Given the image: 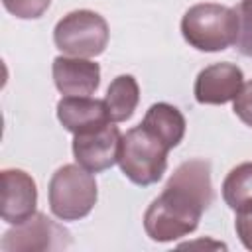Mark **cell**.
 Returning <instances> with one entry per match:
<instances>
[{"instance_id":"6da1fadb","label":"cell","mask_w":252,"mask_h":252,"mask_svg":"<svg viewBox=\"0 0 252 252\" xmlns=\"http://www.w3.org/2000/svg\"><path fill=\"white\" fill-rule=\"evenodd\" d=\"M211 165L187 159L167 179L163 191L144 213V230L154 242H173L191 234L213 203Z\"/></svg>"},{"instance_id":"7a4b0ae2","label":"cell","mask_w":252,"mask_h":252,"mask_svg":"<svg viewBox=\"0 0 252 252\" xmlns=\"http://www.w3.org/2000/svg\"><path fill=\"white\" fill-rule=\"evenodd\" d=\"M238 10L224 4L201 2L191 6L181 18L183 39L197 51L205 53L228 49L238 41Z\"/></svg>"},{"instance_id":"3957f363","label":"cell","mask_w":252,"mask_h":252,"mask_svg":"<svg viewBox=\"0 0 252 252\" xmlns=\"http://www.w3.org/2000/svg\"><path fill=\"white\" fill-rule=\"evenodd\" d=\"M169 148L142 124L122 134L118 165L122 173L140 187L158 183L167 169Z\"/></svg>"},{"instance_id":"277c9868","label":"cell","mask_w":252,"mask_h":252,"mask_svg":"<svg viewBox=\"0 0 252 252\" xmlns=\"http://www.w3.org/2000/svg\"><path fill=\"white\" fill-rule=\"evenodd\" d=\"M98 189L93 171L79 163L59 167L49 181V209L59 220L85 219L96 205Z\"/></svg>"},{"instance_id":"5b68a950","label":"cell","mask_w":252,"mask_h":252,"mask_svg":"<svg viewBox=\"0 0 252 252\" xmlns=\"http://www.w3.org/2000/svg\"><path fill=\"white\" fill-rule=\"evenodd\" d=\"M108 24L93 10H73L65 14L53 30L55 47L71 57H96L108 45Z\"/></svg>"},{"instance_id":"8992f818","label":"cell","mask_w":252,"mask_h":252,"mask_svg":"<svg viewBox=\"0 0 252 252\" xmlns=\"http://www.w3.org/2000/svg\"><path fill=\"white\" fill-rule=\"evenodd\" d=\"M69 242L71 238L67 228L51 220L47 215L35 213L28 220L6 230L0 248L4 252H43L67 248Z\"/></svg>"},{"instance_id":"52a82bcc","label":"cell","mask_w":252,"mask_h":252,"mask_svg":"<svg viewBox=\"0 0 252 252\" xmlns=\"http://www.w3.org/2000/svg\"><path fill=\"white\" fill-rule=\"evenodd\" d=\"M120 140L122 134L118 126H114V122H108L100 128L75 134L73 156L79 165H83L93 173H98L118 163Z\"/></svg>"},{"instance_id":"ba28073f","label":"cell","mask_w":252,"mask_h":252,"mask_svg":"<svg viewBox=\"0 0 252 252\" xmlns=\"http://www.w3.org/2000/svg\"><path fill=\"white\" fill-rule=\"evenodd\" d=\"M244 87V73L234 63H213L199 71L193 94L199 104H226Z\"/></svg>"},{"instance_id":"9c48e42d","label":"cell","mask_w":252,"mask_h":252,"mask_svg":"<svg viewBox=\"0 0 252 252\" xmlns=\"http://www.w3.org/2000/svg\"><path fill=\"white\" fill-rule=\"evenodd\" d=\"M2 220L8 224H20L35 215L37 187L30 173L24 169H2Z\"/></svg>"},{"instance_id":"30bf717a","label":"cell","mask_w":252,"mask_h":252,"mask_svg":"<svg viewBox=\"0 0 252 252\" xmlns=\"http://www.w3.org/2000/svg\"><path fill=\"white\" fill-rule=\"evenodd\" d=\"M51 75L57 91L65 96H91L100 85L98 63L85 57L57 55L51 63Z\"/></svg>"},{"instance_id":"8fae6325","label":"cell","mask_w":252,"mask_h":252,"mask_svg":"<svg viewBox=\"0 0 252 252\" xmlns=\"http://www.w3.org/2000/svg\"><path fill=\"white\" fill-rule=\"evenodd\" d=\"M57 120L73 136L110 122L104 98L98 100L91 96H63L57 102Z\"/></svg>"},{"instance_id":"7c38bea8","label":"cell","mask_w":252,"mask_h":252,"mask_svg":"<svg viewBox=\"0 0 252 252\" xmlns=\"http://www.w3.org/2000/svg\"><path fill=\"white\" fill-rule=\"evenodd\" d=\"M140 124L144 128H148L156 138H159L169 150L179 146V142L185 136V126H187L181 110L173 104H167V102L152 104L146 110L144 120Z\"/></svg>"},{"instance_id":"4fadbf2b","label":"cell","mask_w":252,"mask_h":252,"mask_svg":"<svg viewBox=\"0 0 252 252\" xmlns=\"http://www.w3.org/2000/svg\"><path fill=\"white\" fill-rule=\"evenodd\" d=\"M138 102H140V87L132 75H118L110 81L104 96L110 122L118 124L130 120Z\"/></svg>"},{"instance_id":"5bb4252c","label":"cell","mask_w":252,"mask_h":252,"mask_svg":"<svg viewBox=\"0 0 252 252\" xmlns=\"http://www.w3.org/2000/svg\"><path fill=\"white\" fill-rule=\"evenodd\" d=\"M222 199L234 213L252 211V161L232 167L222 181Z\"/></svg>"},{"instance_id":"9a60e30c","label":"cell","mask_w":252,"mask_h":252,"mask_svg":"<svg viewBox=\"0 0 252 252\" xmlns=\"http://www.w3.org/2000/svg\"><path fill=\"white\" fill-rule=\"evenodd\" d=\"M2 4L20 20H37L47 12L51 0H2Z\"/></svg>"},{"instance_id":"2e32d148","label":"cell","mask_w":252,"mask_h":252,"mask_svg":"<svg viewBox=\"0 0 252 252\" xmlns=\"http://www.w3.org/2000/svg\"><path fill=\"white\" fill-rule=\"evenodd\" d=\"M238 18H240V32H238L236 47L242 55L252 57V0L240 2Z\"/></svg>"},{"instance_id":"e0dca14e","label":"cell","mask_w":252,"mask_h":252,"mask_svg":"<svg viewBox=\"0 0 252 252\" xmlns=\"http://www.w3.org/2000/svg\"><path fill=\"white\" fill-rule=\"evenodd\" d=\"M232 110L246 126L252 128V81L244 83V87L232 100Z\"/></svg>"},{"instance_id":"ac0fdd59","label":"cell","mask_w":252,"mask_h":252,"mask_svg":"<svg viewBox=\"0 0 252 252\" xmlns=\"http://www.w3.org/2000/svg\"><path fill=\"white\" fill-rule=\"evenodd\" d=\"M234 228H236V234H238L240 242L244 244V248L252 250V211L250 213H236Z\"/></svg>"}]
</instances>
